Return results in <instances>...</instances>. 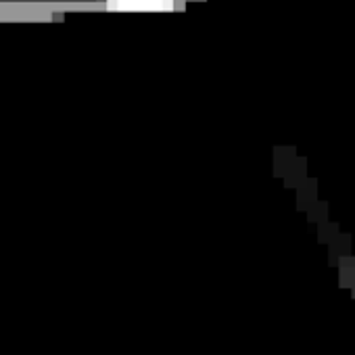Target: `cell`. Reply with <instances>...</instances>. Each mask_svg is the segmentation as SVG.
<instances>
[{
  "label": "cell",
  "instance_id": "cell-1",
  "mask_svg": "<svg viewBox=\"0 0 355 355\" xmlns=\"http://www.w3.org/2000/svg\"><path fill=\"white\" fill-rule=\"evenodd\" d=\"M173 0H109V7L115 11H161L171 9Z\"/></svg>",
  "mask_w": 355,
  "mask_h": 355
}]
</instances>
